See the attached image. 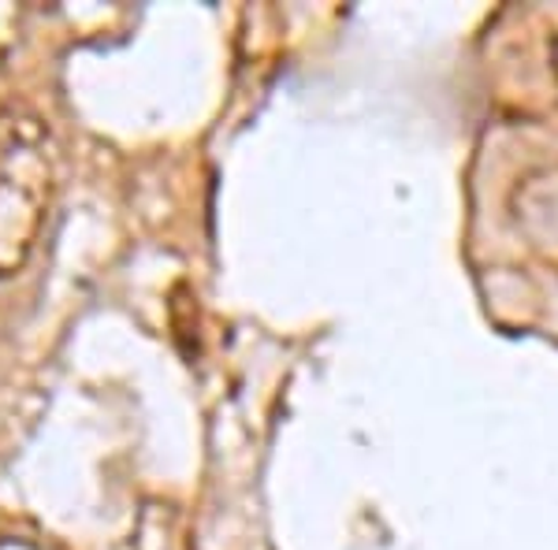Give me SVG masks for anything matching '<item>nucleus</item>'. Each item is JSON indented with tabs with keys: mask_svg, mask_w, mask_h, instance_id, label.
<instances>
[{
	"mask_svg": "<svg viewBox=\"0 0 558 550\" xmlns=\"http://www.w3.org/2000/svg\"><path fill=\"white\" fill-rule=\"evenodd\" d=\"M0 550H57L34 536H0Z\"/></svg>",
	"mask_w": 558,
	"mask_h": 550,
	"instance_id": "2",
	"label": "nucleus"
},
{
	"mask_svg": "<svg viewBox=\"0 0 558 550\" xmlns=\"http://www.w3.org/2000/svg\"><path fill=\"white\" fill-rule=\"evenodd\" d=\"M57 194V157L41 115H0V276H15L38 246Z\"/></svg>",
	"mask_w": 558,
	"mask_h": 550,
	"instance_id": "1",
	"label": "nucleus"
},
{
	"mask_svg": "<svg viewBox=\"0 0 558 550\" xmlns=\"http://www.w3.org/2000/svg\"><path fill=\"white\" fill-rule=\"evenodd\" d=\"M551 68H555V75H558V38L551 41Z\"/></svg>",
	"mask_w": 558,
	"mask_h": 550,
	"instance_id": "3",
	"label": "nucleus"
}]
</instances>
